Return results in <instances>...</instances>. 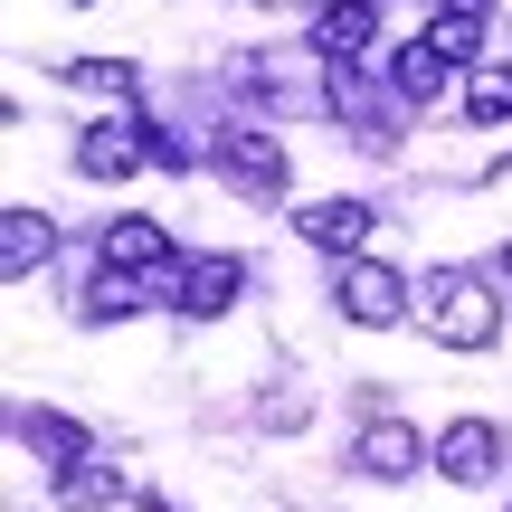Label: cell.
Instances as JSON below:
<instances>
[{"label":"cell","mask_w":512,"mask_h":512,"mask_svg":"<svg viewBox=\"0 0 512 512\" xmlns=\"http://www.w3.org/2000/svg\"><path fill=\"white\" fill-rule=\"evenodd\" d=\"M427 332H437L446 351H494L503 342V304L484 294V275L427 266Z\"/></svg>","instance_id":"6da1fadb"},{"label":"cell","mask_w":512,"mask_h":512,"mask_svg":"<svg viewBox=\"0 0 512 512\" xmlns=\"http://www.w3.org/2000/svg\"><path fill=\"white\" fill-rule=\"evenodd\" d=\"M209 152H219V181L238 190V200H256V209H275V200L294 190V162H285V143H275V133H247V124H228Z\"/></svg>","instance_id":"7a4b0ae2"},{"label":"cell","mask_w":512,"mask_h":512,"mask_svg":"<svg viewBox=\"0 0 512 512\" xmlns=\"http://www.w3.org/2000/svg\"><path fill=\"white\" fill-rule=\"evenodd\" d=\"M332 304L361 332H389V323H408V275L380 266V256H342V266H332Z\"/></svg>","instance_id":"3957f363"},{"label":"cell","mask_w":512,"mask_h":512,"mask_svg":"<svg viewBox=\"0 0 512 512\" xmlns=\"http://www.w3.org/2000/svg\"><path fill=\"white\" fill-rule=\"evenodd\" d=\"M351 465H361L370 484H399V475H418V465H437V446H427L408 418H370L361 437H351Z\"/></svg>","instance_id":"277c9868"},{"label":"cell","mask_w":512,"mask_h":512,"mask_svg":"<svg viewBox=\"0 0 512 512\" xmlns=\"http://www.w3.org/2000/svg\"><path fill=\"white\" fill-rule=\"evenodd\" d=\"M238 285H247L238 256H181V266H171V304H181L190 323H219V313L238 304Z\"/></svg>","instance_id":"5b68a950"},{"label":"cell","mask_w":512,"mask_h":512,"mask_svg":"<svg viewBox=\"0 0 512 512\" xmlns=\"http://www.w3.org/2000/svg\"><path fill=\"white\" fill-rule=\"evenodd\" d=\"M370 38H380V0H323L313 10V57L323 67H361Z\"/></svg>","instance_id":"8992f818"},{"label":"cell","mask_w":512,"mask_h":512,"mask_svg":"<svg viewBox=\"0 0 512 512\" xmlns=\"http://www.w3.org/2000/svg\"><path fill=\"white\" fill-rule=\"evenodd\" d=\"M95 238H105V266H124V275H162V285H171V228H162V219L124 209V219H105Z\"/></svg>","instance_id":"52a82bcc"},{"label":"cell","mask_w":512,"mask_h":512,"mask_svg":"<svg viewBox=\"0 0 512 512\" xmlns=\"http://www.w3.org/2000/svg\"><path fill=\"white\" fill-rule=\"evenodd\" d=\"M370 228H380V209H370V200H313V209H294V238L323 247V256H361Z\"/></svg>","instance_id":"ba28073f"},{"label":"cell","mask_w":512,"mask_h":512,"mask_svg":"<svg viewBox=\"0 0 512 512\" xmlns=\"http://www.w3.org/2000/svg\"><path fill=\"white\" fill-rule=\"evenodd\" d=\"M76 171H86V181H133V171H152L143 124H86L76 133Z\"/></svg>","instance_id":"9c48e42d"},{"label":"cell","mask_w":512,"mask_h":512,"mask_svg":"<svg viewBox=\"0 0 512 512\" xmlns=\"http://www.w3.org/2000/svg\"><path fill=\"white\" fill-rule=\"evenodd\" d=\"M494 465H503V427H494V418H456V427L437 437V475H446V484H484Z\"/></svg>","instance_id":"30bf717a"},{"label":"cell","mask_w":512,"mask_h":512,"mask_svg":"<svg viewBox=\"0 0 512 512\" xmlns=\"http://www.w3.org/2000/svg\"><path fill=\"white\" fill-rule=\"evenodd\" d=\"M19 446H29V456H48L57 475L95 456V437H86V427H76V418H57V408H19Z\"/></svg>","instance_id":"8fae6325"},{"label":"cell","mask_w":512,"mask_h":512,"mask_svg":"<svg viewBox=\"0 0 512 512\" xmlns=\"http://www.w3.org/2000/svg\"><path fill=\"white\" fill-rule=\"evenodd\" d=\"M105 503H124V475H114V465H67V475L48 484V512H105Z\"/></svg>","instance_id":"7c38bea8"},{"label":"cell","mask_w":512,"mask_h":512,"mask_svg":"<svg viewBox=\"0 0 512 512\" xmlns=\"http://www.w3.org/2000/svg\"><path fill=\"white\" fill-rule=\"evenodd\" d=\"M446 76H456V67H446V57L418 38V48H399V67H389V95H399V105H437Z\"/></svg>","instance_id":"4fadbf2b"},{"label":"cell","mask_w":512,"mask_h":512,"mask_svg":"<svg viewBox=\"0 0 512 512\" xmlns=\"http://www.w3.org/2000/svg\"><path fill=\"white\" fill-rule=\"evenodd\" d=\"M38 256H57V219H38V209H10V219H0V266L29 275Z\"/></svg>","instance_id":"5bb4252c"},{"label":"cell","mask_w":512,"mask_h":512,"mask_svg":"<svg viewBox=\"0 0 512 512\" xmlns=\"http://www.w3.org/2000/svg\"><path fill=\"white\" fill-rule=\"evenodd\" d=\"M124 313H143V275L105 266V275L86 285V323H124Z\"/></svg>","instance_id":"9a60e30c"},{"label":"cell","mask_w":512,"mask_h":512,"mask_svg":"<svg viewBox=\"0 0 512 512\" xmlns=\"http://www.w3.org/2000/svg\"><path fill=\"white\" fill-rule=\"evenodd\" d=\"M67 86H76V95H124V105H133L143 67H133V57H76V67H67Z\"/></svg>","instance_id":"2e32d148"},{"label":"cell","mask_w":512,"mask_h":512,"mask_svg":"<svg viewBox=\"0 0 512 512\" xmlns=\"http://www.w3.org/2000/svg\"><path fill=\"white\" fill-rule=\"evenodd\" d=\"M465 124H512V76L484 67L475 86H465Z\"/></svg>","instance_id":"e0dca14e"},{"label":"cell","mask_w":512,"mask_h":512,"mask_svg":"<svg viewBox=\"0 0 512 512\" xmlns=\"http://www.w3.org/2000/svg\"><path fill=\"white\" fill-rule=\"evenodd\" d=\"M427 48H437L446 67H465V57L484 48V19H446V10H437V19H427Z\"/></svg>","instance_id":"ac0fdd59"},{"label":"cell","mask_w":512,"mask_h":512,"mask_svg":"<svg viewBox=\"0 0 512 512\" xmlns=\"http://www.w3.org/2000/svg\"><path fill=\"white\" fill-rule=\"evenodd\" d=\"M143 152H152V171H190V162H181V133H162V124L143 133Z\"/></svg>","instance_id":"d6986e66"},{"label":"cell","mask_w":512,"mask_h":512,"mask_svg":"<svg viewBox=\"0 0 512 512\" xmlns=\"http://www.w3.org/2000/svg\"><path fill=\"white\" fill-rule=\"evenodd\" d=\"M484 275H494V285H503V294H512V238H503V247H494V256H484Z\"/></svg>","instance_id":"ffe728a7"},{"label":"cell","mask_w":512,"mask_h":512,"mask_svg":"<svg viewBox=\"0 0 512 512\" xmlns=\"http://www.w3.org/2000/svg\"><path fill=\"white\" fill-rule=\"evenodd\" d=\"M437 10H446V19H484L494 0H437Z\"/></svg>","instance_id":"44dd1931"},{"label":"cell","mask_w":512,"mask_h":512,"mask_svg":"<svg viewBox=\"0 0 512 512\" xmlns=\"http://www.w3.org/2000/svg\"><path fill=\"white\" fill-rule=\"evenodd\" d=\"M494 67H503V76H512V38H503V48H494Z\"/></svg>","instance_id":"7402d4cb"},{"label":"cell","mask_w":512,"mask_h":512,"mask_svg":"<svg viewBox=\"0 0 512 512\" xmlns=\"http://www.w3.org/2000/svg\"><path fill=\"white\" fill-rule=\"evenodd\" d=\"M143 512H171V503H162V494H143Z\"/></svg>","instance_id":"603a6c76"},{"label":"cell","mask_w":512,"mask_h":512,"mask_svg":"<svg viewBox=\"0 0 512 512\" xmlns=\"http://www.w3.org/2000/svg\"><path fill=\"white\" fill-rule=\"evenodd\" d=\"M67 10H86V0H67Z\"/></svg>","instance_id":"cb8c5ba5"}]
</instances>
